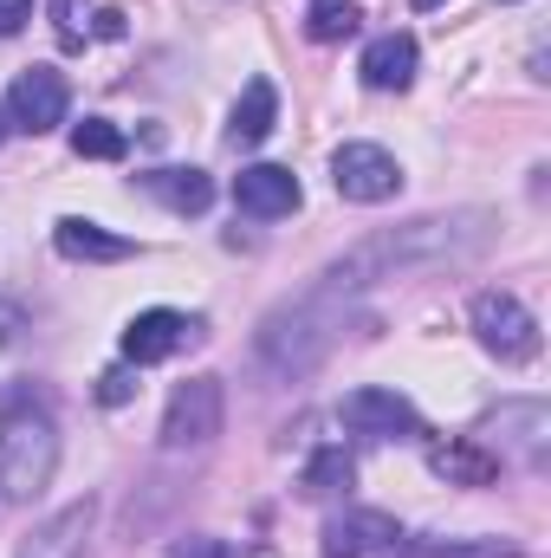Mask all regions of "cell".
Returning a JSON list of instances; mask_svg holds the SVG:
<instances>
[{
  "mask_svg": "<svg viewBox=\"0 0 551 558\" xmlns=\"http://www.w3.org/2000/svg\"><path fill=\"white\" fill-rule=\"evenodd\" d=\"M364 85L370 92H409L415 85V39L409 33H383L364 46Z\"/></svg>",
  "mask_w": 551,
  "mask_h": 558,
  "instance_id": "cell-13",
  "label": "cell"
},
{
  "mask_svg": "<svg viewBox=\"0 0 551 558\" xmlns=\"http://www.w3.org/2000/svg\"><path fill=\"white\" fill-rule=\"evenodd\" d=\"M234 202H241V215H254V221H279V215L298 208V175L279 169V162H254V169L234 175Z\"/></svg>",
  "mask_w": 551,
  "mask_h": 558,
  "instance_id": "cell-10",
  "label": "cell"
},
{
  "mask_svg": "<svg viewBox=\"0 0 551 558\" xmlns=\"http://www.w3.org/2000/svg\"><path fill=\"white\" fill-rule=\"evenodd\" d=\"M26 20H33V0H0V39H7V33H20Z\"/></svg>",
  "mask_w": 551,
  "mask_h": 558,
  "instance_id": "cell-24",
  "label": "cell"
},
{
  "mask_svg": "<svg viewBox=\"0 0 551 558\" xmlns=\"http://www.w3.org/2000/svg\"><path fill=\"white\" fill-rule=\"evenodd\" d=\"M383 558H519L513 546H500V539H487V546H434V539H415V546H390Z\"/></svg>",
  "mask_w": 551,
  "mask_h": 558,
  "instance_id": "cell-21",
  "label": "cell"
},
{
  "mask_svg": "<svg viewBox=\"0 0 551 558\" xmlns=\"http://www.w3.org/2000/svg\"><path fill=\"white\" fill-rule=\"evenodd\" d=\"M338 416H344V428L377 435V441H390V435H421L415 403L409 397H396V390H351V397L338 403Z\"/></svg>",
  "mask_w": 551,
  "mask_h": 558,
  "instance_id": "cell-9",
  "label": "cell"
},
{
  "mask_svg": "<svg viewBox=\"0 0 551 558\" xmlns=\"http://www.w3.org/2000/svg\"><path fill=\"white\" fill-rule=\"evenodd\" d=\"M65 111H72V92H65V78H59L52 65L20 72V78H13V92H7V124H13V131H26V137L59 131V124H65Z\"/></svg>",
  "mask_w": 551,
  "mask_h": 558,
  "instance_id": "cell-6",
  "label": "cell"
},
{
  "mask_svg": "<svg viewBox=\"0 0 551 558\" xmlns=\"http://www.w3.org/2000/svg\"><path fill=\"white\" fill-rule=\"evenodd\" d=\"M428 461H434V474L467 481V487H487V481L500 474V454H493L487 441H474V435H467V441H454V448H434Z\"/></svg>",
  "mask_w": 551,
  "mask_h": 558,
  "instance_id": "cell-17",
  "label": "cell"
},
{
  "mask_svg": "<svg viewBox=\"0 0 551 558\" xmlns=\"http://www.w3.org/2000/svg\"><path fill=\"white\" fill-rule=\"evenodd\" d=\"M279 124V92L267 78H254L247 92H241V105H234V124H228V143H241V149H254V143H267Z\"/></svg>",
  "mask_w": 551,
  "mask_h": 558,
  "instance_id": "cell-15",
  "label": "cell"
},
{
  "mask_svg": "<svg viewBox=\"0 0 551 558\" xmlns=\"http://www.w3.org/2000/svg\"><path fill=\"white\" fill-rule=\"evenodd\" d=\"M7 131H13V124H7V111H0V137H7Z\"/></svg>",
  "mask_w": 551,
  "mask_h": 558,
  "instance_id": "cell-25",
  "label": "cell"
},
{
  "mask_svg": "<svg viewBox=\"0 0 551 558\" xmlns=\"http://www.w3.org/2000/svg\"><path fill=\"white\" fill-rule=\"evenodd\" d=\"M338 487H351V454H344V448L311 454V468H305V494L325 500V494H338Z\"/></svg>",
  "mask_w": 551,
  "mask_h": 558,
  "instance_id": "cell-20",
  "label": "cell"
},
{
  "mask_svg": "<svg viewBox=\"0 0 551 558\" xmlns=\"http://www.w3.org/2000/svg\"><path fill=\"white\" fill-rule=\"evenodd\" d=\"M357 0H311L305 7V33L318 39V46H338V39H351L357 33Z\"/></svg>",
  "mask_w": 551,
  "mask_h": 558,
  "instance_id": "cell-18",
  "label": "cell"
},
{
  "mask_svg": "<svg viewBox=\"0 0 551 558\" xmlns=\"http://www.w3.org/2000/svg\"><path fill=\"white\" fill-rule=\"evenodd\" d=\"M201 338V325L195 318H182V312H169V305H149V312H137L131 325H124V364H162V357H175L182 344H195Z\"/></svg>",
  "mask_w": 551,
  "mask_h": 558,
  "instance_id": "cell-8",
  "label": "cell"
},
{
  "mask_svg": "<svg viewBox=\"0 0 551 558\" xmlns=\"http://www.w3.org/2000/svg\"><path fill=\"white\" fill-rule=\"evenodd\" d=\"M331 182H338L344 202H390L403 189V169L383 143H344L331 156Z\"/></svg>",
  "mask_w": 551,
  "mask_h": 558,
  "instance_id": "cell-7",
  "label": "cell"
},
{
  "mask_svg": "<svg viewBox=\"0 0 551 558\" xmlns=\"http://www.w3.org/2000/svg\"><path fill=\"white\" fill-rule=\"evenodd\" d=\"M221 377H188L175 397H169V416H162V454H188V448H208L221 435Z\"/></svg>",
  "mask_w": 551,
  "mask_h": 558,
  "instance_id": "cell-5",
  "label": "cell"
},
{
  "mask_svg": "<svg viewBox=\"0 0 551 558\" xmlns=\"http://www.w3.org/2000/svg\"><path fill=\"white\" fill-rule=\"evenodd\" d=\"M415 7H434V0H415Z\"/></svg>",
  "mask_w": 551,
  "mask_h": 558,
  "instance_id": "cell-26",
  "label": "cell"
},
{
  "mask_svg": "<svg viewBox=\"0 0 551 558\" xmlns=\"http://www.w3.org/2000/svg\"><path fill=\"white\" fill-rule=\"evenodd\" d=\"M52 468H59V428H52V416L39 403L0 397V500L20 507V500L46 494Z\"/></svg>",
  "mask_w": 551,
  "mask_h": 558,
  "instance_id": "cell-3",
  "label": "cell"
},
{
  "mask_svg": "<svg viewBox=\"0 0 551 558\" xmlns=\"http://www.w3.org/2000/svg\"><path fill=\"white\" fill-rule=\"evenodd\" d=\"M131 397H137L131 364H118V371H105V377H98V403H105V410H118V403H131Z\"/></svg>",
  "mask_w": 551,
  "mask_h": 558,
  "instance_id": "cell-22",
  "label": "cell"
},
{
  "mask_svg": "<svg viewBox=\"0 0 551 558\" xmlns=\"http://www.w3.org/2000/svg\"><path fill=\"white\" fill-rule=\"evenodd\" d=\"M162 558H228V546L221 539H182V546H169Z\"/></svg>",
  "mask_w": 551,
  "mask_h": 558,
  "instance_id": "cell-23",
  "label": "cell"
},
{
  "mask_svg": "<svg viewBox=\"0 0 551 558\" xmlns=\"http://www.w3.org/2000/svg\"><path fill=\"white\" fill-rule=\"evenodd\" d=\"M500 221L487 208H454V215H421V221H403V228H383L370 241H357L351 254H338L325 274H318V292H364V286H383V279H409V274H441V267H467L493 247Z\"/></svg>",
  "mask_w": 551,
  "mask_h": 558,
  "instance_id": "cell-1",
  "label": "cell"
},
{
  "mask_svg": "<svg viewBox=\"0 0 551 558\" xmlns=\"http://www.w3.org/2000/svg\"><path fill=\"white\" fill-rule=\"evenodd\" d=\"M143 189H149L156 202H169L175 215H201V208L215 202V182H208L201 169H156V175H143Z\"/></svg>",
  "mask_w": 551,
  "mask_h": 558,
  "instance_id": "cell-16",
  "label": "cell"
},
{
  "mask_svg": "<svg viewBox=\"0 0 551 558\" xmlns=\"http://www.w3.org/2000/svg\"><path fill=\"white\" fill-rule=\"evenodd\" d=\"M403 533H396V520H383V513H351V520H331L325 526V558H364V553H390Z\"/></svg>",
  "mask_w": 551,
  "mask_h": 558,
  "instance_id": "cell-12",
  "label": "cell"
},
{
  "mask_svg": "<svg viewBox=\"0 0 551 558\" xmlns=\"http://www.w3.org/2000/svg\"><path fill=\"white\" fill-rule=\"evenodd\" d=\"M72 149H78V156H91V162H118L131 143H124V131H118V124L85 118V124H72Z\"/></svg>",
  "mask_w": 551,
  "mask_h": 558,
  "instance_id": "cell-19",
  "label": "cell"
},
{
  "mask_svg": "<svg viewBox=\"0 0 551 558\" xmlns=\"http://www.w3.org/2000/svg\"><path fill=\"white\" fill-rule=\"evenodd\" d=\"M344 325H351V299H338V292H305V299H285L273 305L267 318H260V338H254V357H260V371H273V377H311L338 344H344Z\"/></svg>",
  "mask_w": 551,
  "mask_h": 558,
  "instance_id": "cell-2",
  "label": "cell"
},
{
  "mask_svg": "<svg viewBox=\"0 0 551 558\" xmlns=\"http://www.w3.org/2000/svg\"><path fill=\"white\" fill-rule=\"evenodd\" d=\"M474 338L500 364H532L539 357V318L513 292H474Z\"/></svg>",
  "mask_w": 551,
  "mask_h": 558,
  "instance_id": "cell-4",
  "label": "cell"
},
{
  "mask_svg": "<svg viewBox=\"0 0 551 558\" xmlns=\"http://www.w3.org/2000/svg\"><path fill=\"white\" fill-rule=\"evenodd\" d=\"M91 526H98V500H72V507H59V513L20 546V558H85Z\"/></svg>",
  "mask_w": 551,
  "mask_h": 558,
  "instance_id": "cell-11",
  "label": "cell"
},
{
  "mask_svg": "<svg viewBox=\"0 0 551 558\" xmlns=\"http://www.w3.org/2000/svg\"><path fill=\"white\" fill-rule=\"evenodd\" d=\"M52 241H59V254H65V260H131V254H137V241H131V234H111V228H98V221H78V215H72V221H59V234H52Z\"/></svg>",
  "mask_w": 551,
  "mask_h": 558,
  "instance_id": "cell-14",
  "label": "cell"
}]
</instances>
